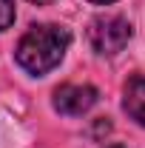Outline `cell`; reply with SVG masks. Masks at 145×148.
<instances>
[{
  "mask_svg": "<svg viewBox=\"0 0 145 148\" xmlns=\"http://www.w3.org/2000/svg\"><path fill=\"white\" fill-rule=\"evenodd\" d=\"M91 3H100V6H105V3H114V0H91Z\"/></svg>",
  "mask_w": 145,
  "mask_h": 148,
  "instance_id": "6",
  "label": "cell"
},
{
  "mask_svg": "<svg viewBox=\"0 0 145 148\" xmlns=\"http://www.w3.org/2000/svg\"><path fill=\"white\" fill-rule=\"evenodd\" d=\"M31 3H51V0H31Z\"/></svg>",
  "mask_w": 145,
  "mask_h": 148,
  "instance_id": "7",
  "label": "cell"
},
{
  "mask_svg": "<svg viewBox=\"0 0 145 148\" xmlns=\"http://www.w3.org/2000/svg\"><path fill=\"white\" fill-rule=\"evenodd\" d=\"M131 23L125 17H97L88 26V43L97 54L114 57L120 54L131 40Z\"/></svg>",
  "mask_w": 145,
  "mask_h": 148,
  "instance_id": "2",
  "label": "cell"
},
{
  "mask_svg": "<svg viewBox=\"0 0 145 148\" xmlns=\"http://www.w3.org/2000/svg\"><path fill=\"white\" fill-rule=\"evenodd\" d=\"M68 43H71V34L63 26H31L14 49L17 66L34 77H43L54 66H60Z\"/></svg>",
  "mask_w": 145,
  "mask_h": 148,
  "instance_id": "1",
  "label": "cell"
},
{
  "mask_svg": "<svg viewBox=\"0 0 145 148\" xmlns=\"http://www.w3.org/2000/svg\"><path fill=\"white\" fill-rule=\"evenodd\" d=\"M97 97L100 94L94 86H60L54 91V108L66 117H83L94 108Z\"/></svg>",
  "mask_w": 145,
  "mask_h": 148,
  "instance_id": "3",
  "label": "cell"
},
{
  "mask_svg": "<svg viewBox=\"0 0 145 148\" xmlns=\"http://www.w3.org/2000/svg\"><path fill=\"white\" fill-rule=\"evenodd\" d=\"M108 148H125V145H108Z\"/></svg>",
  "mask_w": 145,
  "mask_h": 148,
  "instance_id": "8",
  "label": "cell"
},
{
  "mask_svg": "<svg viewBox=\"0 0 145 148\" xmlns=\"http://www.w3.org/2000/svg\"><path fill=\"white\" fill-rule=\"evenodd\" d=\"M14 0H0V32H6L14 23Z\"/></svg>",
  "mask_w": 145,
  "mask_h": 148,
  "instance_id": "5",
  "label": "cell"
},
{
  "mask_svg": "<svg viewBox=\"0 0 145 148\" xmlns=\"http://www.w3.org/2000/svg\"><path fill=\"white\" fill-rule=\"evenodd\" d=\"M122 108H125V114L134 120V123L145 125V74H137V77H131V80L125 83Z\"/></svg>",
  "mask_w": 145,
  "mask_h": 148,
  "instance_id": "4",
  "label": "cell"
}]
</instances>
